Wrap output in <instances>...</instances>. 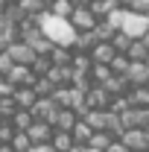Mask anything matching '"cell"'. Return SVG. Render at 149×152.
Instances as JSON below:
<instances>
[{
  "label": "cell",
  "mask_w": 149,
  "mask_h": 152,
  "mask_svg": "<svg viewBox=\"0 0 149 152\" xmlns=\"http://www.w3.org/2000/svg\"><path fill=\"white\" fill-rule=\"evenodd\" d=\"M102 88L108 91V96H123L126 91H129V82H126L123 76H114V73H111L105 82H102Z\"/></svg>",
  "instance_id": "obj_17"
},
{
  "label": "cell",
  "mask_w": 149,
  "mask_h": 152,
  "mask_svg": "<svg viewBox=\"0 0 149 152\" xmlns=\"http://www.w3.org/2000/svg\"><path fill=\"white\" fill-rule=\"evenodd\" d=\"M126 67H129V58L123 56V53H117V56L108 61V70H111L114 76H123V73H126Z\"/></svg>",
  "instance_id": "obj_28"
},
{
  "label": "cell",
  "mask_w": 149,
  "mask_h": 152,
  "mask_svg": "<svg viewBox=\"0 0 149 152\" xmlns=\"http://www.w3.org/2000/svg\"><path fill=\"white\" fill-rule=\"evenodd\" d=\"M9 146H12V152H29L32 140L26 137V132H15V134H12V140H9Z\"/></svg>",
  "instance_id": "obj_26"
},
{
  "label": "cell",
  "mask_w": 149,
  "mask_h": 152,
  "mask_svg": "<svg viewBox=\"0 0 149 152\" xmlns=\"http://www.w3.org/2000/svg\"><path fill=\"white\" fill-rule=\"evenodd\" d=\"M26 137H29L32 143H50V137H53V126L44 123V120H32V126L26 129Z\"/></svg>",
  "instance_id": "obj_11"
},
{
  "label": "cell",
  "mask_w": 149,
  "mask_h": 152,
  "mask_svg": "<svg viewBox=\"0 0 149 152\" xmlns=\"http://www.w3.org/2000/svg\"><path fill=\"white\" fill-rule=\"evenodd\" d=\"M50 61H53V64H70V50H64V47H53V53H50Z\"/></svg>",
  "instance_id": "obj_29"
},
{
  "label": "cell",
  "mask_w": 149,
  "mask_h": 152,
  "mask_svg": "<svg viewBox=\"0 0 149 152\" xmlns=\"http://www.w3.org/2000/svg\"><path fill=\"white\" fill-rule=\"evenodd\" d=\"M146 56H149L146 44H143L140 38H131L129 50H126V58H129V61H146Z\"/></svg>",
  "instance_id": "obj_21"
},
{
  "label": "cell",
  "mask_w": 149,
  "mask_h": 152,
  "mask_svg": "<svg viewBox=\"0 0 149 152\" xmlns=\"http://www.w3.org/2000/svg\"><path fill=\"white\" fill-rule=\"evenodd\" d=\"M12 67V58H9V53L6 50H0V76H6V70Z\"/></svg>",
  "instance_id": "obj_32"
},
{
  "label": "cell",
  "mask_w": 149,
  "mask_h": 152,
  "mask_svg": "<svg viewBox=\"0 0 149 152\" xmlns=\"http://www.w3.org/2000/svg\"><path fill=\"white\" fill-rule=\"evenodd\" d=\"M91 134H93V129L88 126V123H85V120H76V123H73V129H70V137H73V143H79V146H85Z\"/></svg>",
  "instance_id": "obj_19"
},
{
  "label": "cell",
  "mask_w": 149,
  "mask_h": 152,
  "mask_svg": "<svg viewBox=\"0 0 149 152\" xmlns=\"http://www.w3.org/2000/svg\"><path fill=\"white\" fill-rule=\"evenodd\" d=\"M12 41H18V26L9 23V20L0 15V50H6Z\"/></svg>",
  "instance_id": "obj_16"
},
{
  "label": "cell",
  "mask_w": 149,
  "mask_h": 152,
  "mask_svg": "<svg viewBox=\"0 0 149 152\" xmlns=\"http://www.w3.org/2000/svg\"><path fill=\"white\" fill-rule=\"evenodd\" d=\"M6 3H18V0H6Z\"/></svg>",
  "instance_id": "obj_40"
},
{
  "label": "cell",
  "mask_w": 149,
  "mask_h": 152,
  "mask_svg": "<svg viewBox=\"0 0 149 152\" xmlns=\"http://www.w3.org/2000/svg\"><path fill=\"white\" fill-rule=\"evenodd\" d=\"M3 9H6V0H0V12H3Z\"/></svg>",
  "instance_id": "obj_37"
},
{
  "label": "cell",
  "mask_w": 149,
  "mask_h": 152,
  "mask_svg": "<svg viewBox=\"0 0 149 152\" xmlns=\"http://www.w3.org/2000/svg\"><path fill=\"white\" fill-rule=\"evenodd\" d=\"M105 152H129V149H126V146H123L120 140H111V143H108V149H105Z\"/></svg>",
  "instance_id": "obj_34"
},
{
  "label": "cell",
  "mask_w": 149,
  "mask_h": 152,
  "mask_svg": "<svg viewBox=\"0 0 149 152\" xmlns=\"http://www.w3.org/2000/svg\"><path fill=\"white\" fill-rule=\"evenodd\" d=\"M29 152H56V149H53L50 143H32V146H29Z\"/></svg>",
  "instance_id": "obj_33"
},
{
  "label": "cell",
  "mask_w": 149,
  "mask_h": 152,
  "mask_svg": "<svg viewBox=\"0 0 149 152\" xmlns=\"http://www.w3.org/2000/svg\"><path fill=\"white\" fill-rule=\"evenodd\" d=\"M12 99H15V105H18V108L29 111V108H32V102H35L38 96H35V91H32L29 85H20V88H15V91H12Z\"/></svg>",
  "instance_id": "obj_13"
},
{
  "label": "cell",
  "mask_w": 149,
  "mask_h": 152,
  "mask_svg": "<svg viewBox=\"0 0 149 152\" xmlns=\"http://www.w3.org/2000/svg\"><path fill=\"white\" fill-rule=\"evenodd\" d=\"M120 117V123H123V129H143L149 123V108H126L123 114H117Z\"/></svg>",
  "instance_id": "obj_5"
},
{
  "label": "cell",
  "mask_w": 149,
  "mask_h": 152,
  "mask_svg": "<svg viewBox=\"0 0 149 152\" xmlns=\"http://www.w3.org/2000/svg\"><path fill=\"white\" fill-rule=\"evenodd\" d=\"M50 67H53V61H50L47 56H35V61L29 64L32 76H47V73H50Z\"/></svg>",
  "instance_id": "obj_27"
},
{
  "label": "cell",
  "mask_w": 149,
  "mask_h": 152,
  "mask_svg": "<svg viewBox=\"0 0 149 152\" xmlns=\"http://www.w3.org/2000/svg\"><path fill=\"white\" fill-rule=\"evenodd\" d=\"M67 23L73 26V32H88V29L96 26V18H93V12L88 9V6H73V12H70Z\"/></svg>",
  "instance_id": "obj_3"
},
{
  "label": "cell",
  "mask_w": 149,
  "mask_h": 152,
  "mask_svg": "<svg viewBox=\"0 0 149 152\" xmlns=\"http://www.w3.org/2000/svg\"><path fill=\"white\" fill-rule=\"evenodd\" d=\"M47 12H50V15H56V18H70V12H73V3H70V0H50Z\"/></svg>",
  "instance_id": "obj_24"
},
{
  "label": "cell",
  "mask_w": 149,
  "mask_h": 152,
  "mask_svg": "<svg viewBox=\"0 0 149 152\" xmlns=\"http://www.w3.org/2000/svg\"><path fill=\"white\" fill-rule=\"evenodd\" d=\"M35 23H38V29L53 41V47L73 50L76 32H73V26L67 23V18H56V15H50V12H41V15L35 18Z\"/></svg>",
  "instance_id": "obj_1"
},
{
  "label": "cell",
  "mask_w": 149,
  "mask_h": 152,
  "mask_svg": "<svg viewBox=\"0 0 149 152\" xmlns=\"http://www.w3.org/2000/svg\"><path fill=\"white\" fill-rule=\"evenodd\" d=\"M146 108H149V105H146Z\"/></svg>",
  "instance_id": "obj_43"
},
{
  "label": "cell",
  "mask_w": 149,
  "mask_h": 152,
  "mask_svg": "<svg viewBox=\"0 0 149 152\" xmlns=\"http://www.w3.org/2000/svg\"><path fill=\"white\" fill-rule=\"evenodd\" d=\"M120 143L129 152H146L149 149V134L143 129H126V132L120 134Z\"/></svg>",
  "instance_id": "obj_4"
},
{
  "label": "cell",
  "mask_w": 149,
  "mask_h": 152,
  "mask_svg": "<svg viewBox=\"0 0 149 152\" xmlns=\"http://www.w3.org/2000/svg\"><path fill=\"white\" fill-rule=\"evenodd\" d=\"M96 44H99V38H96V32H93V29H88V32H76L73 50H76V53H91Z\"/></svg>",
  "instance_id": "obj_14"
},
{
  "label": "cell",
  "mask_w": 149,
  "mask_h": 152,
  "mask_svg": "<svg viewBox=\"0 0 149 152\" xmlns=\"http://www.w3.org/2000/svg\"><path fill=\"white\" fill-rule=\"evenodd\" d=\"M140 41L146 44V50H149V29H146V32H143V38H140Z\"/></svg>",
  "instance_id": "obj_36"
},
{
  "label": "cell",
  "mask_w": 149,
  "mask_h": 152,
  "mask_svg": "<svg viewBox=\"0 0 149 152\" xmlns=\"http://www.w3.org/2000/svg\"><path fill=\"white\" fill-rule=\"evenodd\" d=\"M143 64H146V67H149V56H146V61H143Z\"/></svg>",
  "instance_id": "obj_39"
},
{
  "label": "cell",
  "mask_w": 149,
  "mask_h": 152,
  "mask_svg": "<svg viewBox=\"0 0 149 152\" xmlns=\"http://www.w3.org/2000/svg\"><path fill=\"white\" fill-rule=\"evenodd\" d=\"M149 29V18L146 15H137V12H123V20H120V32L129 38H143V32Z\"/></svg>",
  "instance_id": "obj_2"
},
{
  "label": "cell",
  "mask_w": 149,
  "mask_h": 152,
  "mask_svg": "<svg viewBox=\"0 0 149 152\" xmlns=\"http://www.w3.org/2000/svg\"><path fill=\"white\" fill-rule=\"evenodd\" d=\"M32 120H35V117H32L29 111H23V108H18V111L12 114V120H9V126H12L15 132H26V129L32 126Z\"/></svg>",
  "instance_id": "obj_20"
},
{
  "label": "cell",
  "mask_w": 149,
  "mask_h": 152,
  "mask_svg": "<svg viewBox=\"0 0 149 152\" xmlns=\"http://www.w3.org/2000/svg\"><path fill=\"white\" fill-rule=\"evenodd\" d=\"M76 120H79V117H76V114L70 111V108H58V111L53 114V117H50V126H53L56 132H70Z\"/></svg>",
  "instance_id": "obj_12"
},
{
  "label": "cell",
  "mask_w": 149,
  "mask_h": 152,
  "mask_svg": "<svg viewBox=\"0 0 149 152\" xmlns=\"http://www.w3.org/2000/svg\"><path fill=\"white\" fill-rule=\"evenodd\" d=\"M12 134H15V129L3 120V123H0V143H9V140H12Z\"/></svg>",
  "instance_id": "obj_31"
},
{
  "label": "cell",
  "mask_w": 149,
  "mask_h": 152,
  "mask_svg": "<svg viewBox=\"0 0 149 152\" xmlns=\"http://www.w3.org/2000/svg\"><path fill=\"white\" fill-rule=\"evenodd\" d=\"M70 3H73V6H91L93 0H70Z\"/></svg>",
  "instance_id": "obj_35"
},
{
  "label": "cell",
  "mask_w": 149,
  "mask_h": 152,
  "mask_svg": "<svg viewBox=\"0 0 149 152\" xmlns=\"http://www.w3.org/2000/svg\"><path fill=\"white\" fill-rule=\"evenodd\" d=\"M146 152H149V149H146Z\"/></svg>",
  "instance_id": "obj_44"
},
{
  "label": "cell",
  "mask_w": 149,
  "mask_h": 152,
  "mask_svg": "<svg viewBox=\"0 0 149 152\" xmlns=\"http://www.w3.org/2000/svg\"><path fill=\"white\" fill-rule=\"evenodd\" d=\"M146 88H149V82H146Z\"/></svg>",
  "instance_id": "obj_41"
},
{
  "label": "cell",
  "mask_w": 149,
  "mask_h": 152,
  "mask_svg": "<svg viewBox=\"0 0 149 152\" xmlns=\"http://www.w3.org/2000/svg\"><path fill=\"white\" fill-rule=\"evenodd\" d=\"M123 79L129 82V88H134V85H146V82H149V67L143 64V61H129Z\"/></svg>",
  "instance_id": "obj_9"
},
{
  "label": "cell",
  "mask_w": 149,
  "mask_h": 152,
  "mask_svg": "<svg viewBox=\"0 0 149 152\" xmlns=\"http://www.w3.org/2000/svg\"><path fill=\"white\" fill-rule=\"evenodd\" d=\"M88 9L93 12V18H96V20H102L105 15H108V12L120 9V6H117V0H93V3L88 6Z\"/></svg>",
  "instance_id": "obj_22"
},
{
  "label": "cell",
  "mask_w": 149,
  "mask_h": 152,
  "mask_svg": "<svg viewBox=\"0 0 149 152\" xmlns=\"http://www.w3.org/2000/svg\"><path fill=\"white\" fill-rule=\"evenodd\" d=\"M6 53H9V58H12V64H26V67H29V64L35 61V53H32L23 41H12V44L6 47Z\"/></svg>",
  "instance_id": "obj_7"
},
{
  "label": "cell",
  "mask_w": 149,
  "mask_h": 152,
  "mask_svg": "<svg viewBox=\"0 0 149 152\" xmlns=\"http://www.w3.org/2000/svg\"><path fill=\"white\" fill-rule=\"evenodd\" d=\"M29 88L35 91V96H50V94H53V91H56V85H53V82H50L47 76H35Z\"/></svg>",
  "instance_id": "obj_25"
},
{
  "label": "cell",
  "mask_w": 149,
  "mask_h": 152,
  "mask_svg": "<svg viewBox=\"0 0 149 152\" xmlns=\"http://www.w3.org/2000/svg\"><path fill=\"white\" fill-rule=\"evenodd\" d=\"M88 56H91V61H93V64H108V61H111L117 53L111 50V44H108V41H99V44L93 47Z\"/></svg>",
  "instance_id": "obj_15"
},
{
  "label": "cell",
  "mask_w": 149,
  "mask_h": 152,
  "mask_svg": "<svg viewBox=\"0 0 149 152\" xmlns=\"http://www.w3.org/2000/svg\"><path fill=\"white\" fill-rule=\"evenodd\" d=\"M111 140H114V137H111L108 132H93L91 137H88V143H85V146H91V149H96V152H105Z\"/></svg>",
  "instance_id": "obj_23"
},
{
  "label": "cell",
  "mask_w": 149,
  "mask_h": 152,
  "mask_svg": "<svg viewBox=\"0 0 149 152\" xmlns=\"http://www.w3.org/2000/svg\"><path fill=\"white\" fill-rule=\"evenodd\" d=\"M3 79H6L12 88H20V85H32V79H35V76H32V70H29L26 64H12V67L6 70Z\"/></svg>",
  "instance_id": "obj_8"
},
{
  "label": "cell",
  "mask_w": 149,
  "mask_h": 152,
  "mask_svg": "<svg viewBox=\"0 0 149 152\" xmlns=\"http://www.w3.org/2000/svg\"><path fill=\"white\" fill-rule=\"evenodd\" d=\"M0 79H3V76H0Z\"/></svg>",
  "instance_id": "obj_42"
},
{
  "label": "cell",
  "mask_w": 149,
  "mask_h": 152,
  "mask_svg": "<svg viewBox=\"0 0 149 152\" xmlns=\"http://www.w3.org/2000/svg\"><path fill=\"white\" fill-rule=\"evenodd\" d=\"M58 111V105L50 99V96H38L35 102H32V108H29V114L35 117V120H44V123H50V117Z\"/></svg>",
  "instance_id": "obj_10"
},
{
  "label": "cell",
  "mask_w": 149,
  "mask_h": 152,
  "mask_svg": "<svg viewBox=\"0 0 149 152\" xmlns=\"http://www.w3.org/2000/svg\"><path fill=\"white\" fill-rule=\"evenodd\" d=\"M129 12H137V15H146V18H149V0H131Z\"/></svg>",
  "instance_id": "obj_30"
},
{
  "label": "cell",
  "mask_w": 149,
  "mask_h": 152,
  "mask_svg": "<svg viewBox=\"0 0 149 152\" xmlns=\"http://www.w3.org/2000/svg\"><path fill=\"white\" fill-rule=\"evenodd\" d=\"M50 146H53L56 152H70V149L76 146V143H73V137H70V132H56V129H53Z\"/></svg>",
  "instance_id": "obj_18"
},
{
  "label": "cell",
  "mask_w": 149,
  "mask_h": 152,
  "mask_svg": "<svg viewBox=\"0 0 149 152\" xmlns=\"http://www.w3.org/2000/svg\"><path fill=\"white\" fill-rule=\"evenodd\" d=\"M143 132H146V134H149V123H146V126H143Z\"/></svg>",
  "instance_id": "obj_38"
},
{
  "label": "cell",
  "mask_w": 149,
  "mask_h": 152,
  "mask_svg": "<svg viewBox=\"0 0 149 152\" xmlns=\"http://www.w3.org/2000/svg\"><path fill=\"white\" fill-rule=\"evenodd\" d=\"M108 102H111V96H108V91H105L102 85H91V88L85 91V105H88V111L108 108Z\"/></svg>",
  "instance_id": "obj_6"
}]
</instances>
